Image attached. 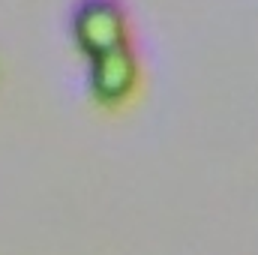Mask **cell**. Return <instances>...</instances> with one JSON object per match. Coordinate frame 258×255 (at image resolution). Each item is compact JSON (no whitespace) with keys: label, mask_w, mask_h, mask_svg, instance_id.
I'll use <instances>...</instances> for the list:
<instances>
[{"label":"cell","mask_w":258,"mask_h":255,"mask_svg":"<svg viewBox=\"0 0 258 255\" xmlns=\"http://www.w3.org/2000/svg\"><path fill=\"white\" fill-rule=\"evenodd\" d=\"M75 45L93 60L126 45V9L120 0H78L69 18Z\"/></svg>","instance_id":"obj_1"},{"label":"cell","mask_w":258,"mask_h":255,"mask_svg":"<svg viewBox=\"0 0 258 255\" xmlns=\"http://www.w3.org/2000/svg\"><path fill=\"white\" fill-rule=\"evenodd\" d=\"M135 81H138V57L129 42L90 60V90L102 105L123 102L132 93Z\"/></svg>","instance_id":"obj_2"}]
</instances>
